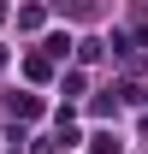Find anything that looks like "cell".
Masks as SVG:
<instances>
[{"label":"cell","instance_id":"6da1fadb","mask_svg":"<svg viewBox=\"0 0 148 154\" xmlns=\"http://www.w3.org/2000/svg\"><path fill=\"white\" fill-rule=\"evenodd\" d=\"M89 154H125V142H119L113 131H95L89 136Z\"/></svg>","mask_w":148,"mask_h":154},{"label":"cell","instance_id":"7a4b0ae2","mask_svg":"<svg viewBox=\"0 0 148 154\" xmlns=\"http://www.w3.org/2000/svg\"><path fill=\"white\" fill-rule=\"evenodd\" d=\"M24 71L36 77V83H48V71H54V59H48V54H30V59H24Z\"/></svg>","mask_w":148,"mask_h":154},{"label":"cell","instance_id":"3957f363","mask_svg":"<svg viewBox=\"0 0 148 154\" xmlns=\"http://www.w3.org/2000/svg\"><path fill=\"white\" fill-rule=\"evenodd\" d=\"M12 113L18 119H42V101L36 95H12Z\"/></svg>","mask_w":148,"mask_h":154},{"label":"cell","instance_id":"277c9868","mask_svg":"<svg viewBox=\"0 0 148 154\" xmlns=\"http://www.w3.org/2000/svg\"><path fill=\"white\" fill-rule=\"evenodd\" d=\"M18 30H42V6H18Z\"/></svg>","mask_w":148,"mask_h":154},{"label":"cell","instance_id":"5b68a950","mask_svg":"<svg viewBox=\"0 0 148 154\" xmlns=\"http://www.w3.org/2000/svg\"><path fill=\"white\" fill-rule=\"evenodd\" d=\"M71 48H77L71 36H48V59H65V54H71Z\"/></svg>","mask_w":148,"mask_h":154},{"label":"cell","instance_id":"8992f818","mask_svg":"<svg viewBox=\"0 0 148 154\" xmlns=\"http://www.w3.org/2000/svg\"><path fill=\"white\" fill-rule=\"evenodd\" d=\"M0 71H6V48H0Z\"/></svg>","mask_w":148,"mask_h":154},{"label":"cell","instance_id":"52a82bcc","mask_svg":"<svg viewBox=\"0 0 148 154\" xmlns=\"http://www.w3.org/2000/svg\"><path fill=\"white\" fill-rule=\"evenodd\" d=\"M0 18H6V0H0Z\"/></svg>","mask_w":148,"mask_h":154}]
</instances>
